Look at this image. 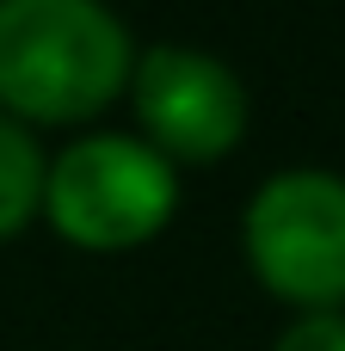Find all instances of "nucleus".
I'll return each instance as SVG.
<instances>
[{
    "mask_svg": "<svg viewBox=\"0 0 345 351\" xmlns=\"http://www.w3.org/2000/svg\"><path fill=\"white\" fill-rule=\"evenodd\" d=\"M136 43L105 0H0V111L12 123H86L130 93Z\"/></svg>",
    "mask_w": 345,
    "mask_h": 351,
    "instance_id": "f257e3e1",
    "label": "nucleus"
},
{
    "mask_svg": "<svg viewBox=\"0 0 345 351\" xmlns=\"http://www.w3.org/2000/svg\"><path fill=\"white\" fill-rule=\"evenodd\" d=\"M179 210V173L142 136H80L43 173V216L80 253H136Z\"/></svg>",
    "mask_w": 345,
    "mask_h": 351,
    "instance_id": "f03ea898",
    "label": "nucleus"
},
{
    "mask_svg": "<svg viewBox=\"0 0 345 351\" xmlns=\"http://www.w3.org/2000/svg\"><path fill=\"white\" fill-rule=\"evenodd\" d=\"M253 278L302 315L345 308V179L327 167L272 173L241 222Z\"/></svg>",
    "mask_w": 345,
    "mask_h": 351,
    "instance_id": "7ed1b4c3",
    "label": "nucleus"
},
{
    "mask_svg": "<svg viewBox=\"0 0 345 351\" xmlns=\"http://www.w3.org/2000/svg\"><path fill=\"white\" fill-rule=\"evenodd\" d=\"M130 105L148 130V148L167 160H222L247 136L241 74L191 43H154L130 68Z\"/></svg>",
    "mask_w": 345,
    "mask_h": 351,
    "instance_id": "20e7f679",
    "label": "nucleus"
},
{
    "mask_svg": "<svg viewBox=\"0 0 345 351\" xmlns=\"http://www.w3.org/2000/svg\"><path fill=\"white\" fill-rule=\"evenodd\" d=\"M43 173L49 154L37 148V136L0 111V241H12L31 216H43Z\"/></svg>",
    "mask_w": 345,
    "mask_h": 351,
    "instance_id": "39448f33",
    "label": "nucleus"
},
{
    "mask_svg": "<svg viewBox=\"0 0 345 351\" xmlns=\"http://www.w3.org/2000/svg\"><path fill=\"white\" fill-rule=\"evenodd\" d=\"M278 351H345V308L296 315V321L278 333Z\"/></svg>",
    "mask_w": 345,
    "mask_h": 351,
    "instance_id": "423d86ee",
    "label": "nucleus"
}]
</instances>
